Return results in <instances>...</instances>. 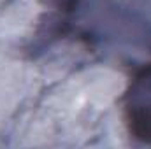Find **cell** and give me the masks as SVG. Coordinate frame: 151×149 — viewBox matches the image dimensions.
I'll return each instance as SVG.
<instances>
[{
  "mask_svg": "<svg viewBox=\"0 0 151 149\" xmlns=\"http://www.w3.org/2000/svg\"><path fill=\"white\" fill-rule=\"evenodd\" d=\"M128 126L135 139L151 144V102L134 105L128 112Z\"/></svg>",
  "mask_w": 151,
  "mask_h": 149,
  "instance_id": "6da1fadb",
  "label": "cell"
},
{
  "mask_svg": "<svg viewBox=\"0 0 151 149\" xmlns=\"http://www.w3.org/2000/svg\"><path fill=\"white\" fill-rule=\"evenodd\" d=\"M150 72H151V69H150Z\"/></svg>",
  "mask_w": 151,
  "mask_h": 149,
  "instance_id": "3957f363",
  "label": "cell"
},
{
  "mask_svg": "<svg viewBox=\"0 0 151 149\" xmlns=\"http://www.w3.org/2000/svg\"><path fill=\"white\" fill-rule=\"evenodd\" d=\"M56 2H58V5H60V7H63L65 11H70L74 5H77V2H79V0H56Z\"/></svg>",
  "mask_w": 151,
  "mask_h": 149,
  "instance_id": "7a4b0ae2",
  "label": "cell"
}]
</instances>
